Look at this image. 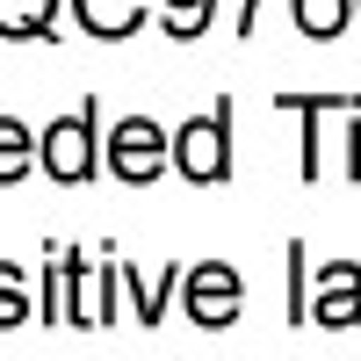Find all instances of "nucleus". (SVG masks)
Returning a JSON list of instances; mask_svg holds the SVG:
<instances>
[{"mask_svg": "<svg viewBox=\"0 0 361 361\" xmlns=\"http://www.w3.org/2000/svg\"><path fill=\"white\" fill-rule=\"evenodd\" d=\"M22 318H29V282H22L15 260H0V333H8V325H22Z\"/></svg>", "mask_w": 361, "mask_h": 361, "instance_id": "11", "label": "nucleus"}, {"mask_svg": "<svg viewBox=\"0 0 361 361\" xmlns=\"http://www.w3.org/2000/svg\"><path fill=\"white\" fill-rule=\"evenodd\" d=\"M361 8V0H296V29H304V37H340V29H347V15Z\"/></svg>", "mask_w": 361, "mask_h": 361, "instance_id": "9", "label": "nucleus"}, {"mask_svg": "<svg viewBox=\"0 0 361 361\" xmlns=\"http://www.w3.org/2000/svg\"><path fill=\"white\" fill-rule=\"evenodd\" d=\"M173 166L195 180V188H209V180L231 173V109L217 116H195V123L173 130Z\"/></svg>", "mask_w": 361, "mask_h": 361, "instance_id": "2", "label": "nucleus"}, {"mask_svg": "<svg viewBox=\"0 0 361 361\" xmlns=\"http://www.w3.org/2000/svg\"><path fill=\"white\" fill-rule=\"evenodd\" d=\"M123 282H137V318H145V325H159V311H166V289H173V267H166L159 282H145L137 267L123 260Z\"/></svg>", "mask_w": 361, "mask_h": 361, "instance_id": "12", "label": "nucleus"}, {"mask_svg": "<svg viewBox=\"0 0 361 361\" xmlns=\"http://www.w3.org/2000/svg\"><path fill=\"white\" fill-rule=\"evenodd\" d=\"M311 318L333 325V333L361 325V267H354V260H333V267L311 282Z\"/></svg>", "mask_w": 361, "mask_h": 361, "instance_id": "6", "label": "nucleus"}, {"mask_svg": "<svg viewBox=\"0 0 361 361\" xmlns=\"http://www.w3.org/2000/svg\"><path fill=\"white\" fill-rule=\"evenodd\" d=\"M166 152H173V137H166L159 123H145V116H123V123H116V137H109V166L123 173L130 188H145V180H159Z\"/></svg>", "mask_w": 361, "mask_h": 361, "instance_id": "4", "label": "nucleus"}, {"mask_svg": "<svg viewBox=\"0 0 361 361\" xmlns=\"http://www.w3.org/2000/svg\"><path fill=\"white\" fill-rule=\"evenodd\" d=\"M354 15H361V8H354Z\"/></svg>", "mask_w": 361, "mask_h": 361, "instance_id": "14", "label": "nucleus"}, {"mask_svg": "<svg viewBox=\"0 0 361 361\" xmlns=\"http://www.w3.org/2000/svg\"><path fill=\"white\" fill-rule=\"evenodd\" d=\"M58 22V0H0V37L8 44H29Z\"/></svg>", "mask_w": 361, "mask_h": 361, "instance_id": "8", "label": "nucleus"}, {"mask_svg": "<svg viewBox=\"0 0 361 361\" xmlns=\"http://www.w3.org/2000/svg\"><path fill=\"white\" fill-rule=\"evenodd\" d=\"M37 152H44V173H51V180H87V173H94V109L58 116Z\"/></svg>", "mask_w": 361, "mask_h": 361, "instance_id": "5", "label": "nucleus"}, {"mask_svg": "<svg viewBox=\"0 0 361 361\" xmlns=\"http://www.w3.org/2000/svg\"><path fill=\"white\" fill-rule=\"evenodd\" d=\"M209 0H166V37H202Z\"/></svg>", "mask_w": 361, "mask_h": 361, "instance_id": "13", "label": "nucleus"}, {"mask_svg": "<svg viewBox=\"0 0 361 361\" xmlns=\"http://www.w3.org/2000/svg\"><path fill=\"white\" fill-rule=\"evenodd\" d=\"M282 109H296V116H304V180L354 173V159H361V123H354V102H340V94H282Z\"/></svg>", "mask_w": 361, "mask_h": 361, "instance_id": "1", "label": "nucleus"}, {"mask_svg": "<svg viewBox=\"0 0 361 361\" xmlns=\"http://www.w3.org/2000/svg\"><path fill=\"white\" fill-rule=\"evenodd\" d=\"M180 282H188V289H180L188 318L209 325V333H217V325H231L238 311H246V275H238V267H224V260H202V267H188Z\"/></svg>", "mask_w": 361, "mask_h": 361, "instance_id": "3", "label": "nucleus"}, {"mask_svg": "<svg viewBox=\"0 0 361 361\" xmlns=\"http://www.w3.org/2000/svg\"><path fill=\"white\" fill-rule=\"evenodd\" d=\"M73 15L87 37H130L145 22V0H73Z\"/></svg>", "mask_w": 361, "mask_h": 361, "instance_id": "7", "label": "nucleus"}, {"mask_svg": "<svg viewBox=\"0 0 361 361\" xmlns=\"http://www.w3.org/2000/svg\"><path fill=\"white\" fill-rule=\"evenodd\" d=\"M29 159H37V137H29L15 116H0V188H8V180H22Z\"/></svg>", "mask_w": 361, "mask_h": 361, "instance_id": "10", "label": "nucleus"}]
</instances>
